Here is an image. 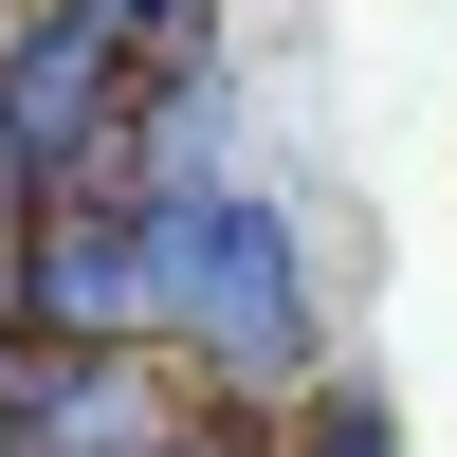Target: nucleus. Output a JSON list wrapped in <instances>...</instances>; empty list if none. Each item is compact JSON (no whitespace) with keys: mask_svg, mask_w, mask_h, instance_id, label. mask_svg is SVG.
Returning <instances> with one entry per match:
<instances>
[{"mask_svg":"<svg viewBox=\"0 0 457 457\" xmlns=\"http://www.w3.org/2000/svg\"><path fill=\"white\" fill-rule=\"evenodd\" d=\"M146 329H202L220 385H293L312 366V293H293V238L238 202V183H146Z\"/></svg>","mask_w":457,"mask_h":457,"instance_id":"obj_1","label":"nucleus"},{"mask_svg":"<svg viewBox=\"0 0 457 457\" xmlns=\"http://www.w3.org/2000/svg\"><path fill=\"white\" fill-rule=\"evenodd\" d=\"M293 457H403V439L366 421V403H312V421H293Z\"/></svg>","mask_w":457,"mask_h":457,"instance_id":"obj_3","label":"nucleus"},{"mask_svg":"<svg viewBox=\"0 0 457 457\" xmlns=\"http://www.w3.org/2000/svg\"><path fill=\"white\" fill-rule=\"evenodd\" d=\"M0 329H37V348H146V220L129 202H37L19 275H0Z\"/></svg>","mask_w":457,"mask_h":457,"instance_id":"obj_2","label":"nucleus"}]
</instances>
